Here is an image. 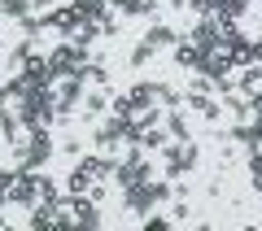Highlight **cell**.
I'll return each instance as SVG.
<instances>
[{"label":"cell","mask_w":262,"mask_h":231,"mask_svg":"<svg viewBox=\"0 0 262 231\" xmlns=\"http://www.w3.org/2000/svg\"><path fill=\"white\" fill-rule=\"evenodd\" d=\"M0 53H5V39H0Z\"/></svg>","instance_id":"cell-34"},{"label":"cell","mask_w":262,"mask_h":231,"mask_svg":"<svg viewBox=\"0 0 262 231\" xmlns=\"http://www.w3.org/2000/svg\"><path fill=\"white\" fill-rule=\"evenodd\" d=\"M110 113H118V118H131V96H127V92H110Z\"/></svg>","instance_id":"cell-27"},{"label":"cell","mask_w":262,"mask_h":231,"mask_svg":"<svg viewBox=\"0 0 262 231\" xmlns=\"http://www.w3.org/2000/svg\"><path fill=\"white\" fill-rule=\"evenodd\" d=\"M236 87H241L245 96H249V92H258V87H262V61L241 65V70H236Z\"/></svg>","instance_id":"cell-17"},{"label":"cell","mask_w":262,"mask_h":231,"mask_svg":"<svg viewBox=\"0 0 262 231\" xmlns=\"http://www.w3.org/2000/svg\"><path fill=\"white\" fill-rule=\"evenodd\" d=\"M44 18V27L53 31V35H61V39H70L79 31V22H83V13H79V5L70 0V5H53L48 13H39Z\"/></svg>","instance_id":"cell-5"},{"label":"cell","mask_w":262,"mask_h":231,"mask_svg":"<svg viewBox=\"0 0 262 231\" xmlns=\"http://www.w3.org/2000/svg\"><path fill=\"white\" fill-rule=\"evenodd\" d=\"M166 131L170 140H192V127H188V109L179 105V109H166Z\"/></svg>","instance_id":"cell-18"},{"label":"cell","mask_w":262,"mask_h":231,"mask_svg":"<svg viewBox=\"0 0 262 231\" xmlns=\"http://www.w3.org/2000/svg\"><path fill=\"white\" fill-rule=\"evenodd\" d=\"M144 39H149L158 53H170V48H175V39H179V31L170 27V22H153V27L144 31Z\"/></svg>","instance_id":"cell-15"},{"label":"cell","mask_w":262,"mask_h":231,"mask_svg":"<svg viewBox=\"0 0 262 231\" xmlns=\"http://www.w3.org/2000/svg\"><path fill=\"white\" fill-rule=\"evenodd\" d=\"M158 179V175H153ZM153 179H140V183H131V188H122V210H131V214H149V210H158V192H153Z\"/></svg>","instance_id":"cell-6"},{"label":"cell","mask_w":262,"mask_h":231,"mask_svg":"<svg viewBox=\"0 0 262 231\" xmlns=\"http://www.w3.org/2000/svg\"><path fill=\"white\" fill-rule=\"evenodd\" d=\"M253 53H258V61H262V35H253Z\"/></svg>","instance_id":"cell-31"},{"label":"cell","mask_w":262,"mask_h":231,"mask_svg":"<svg viewBox=\"0 0 262 231\" xmlns=\"http://www.w3.org/2000/svg\"><path fill=\"white\" fill-rule=\"evenodd\" d=\"M158 5H162V0H149V9H158Z\"/></svg>","instance_id":"cell-33"},{"label":"cell","mask_w":262,"mask_h":231,"mask_svg":"<svg viewBox=\"0 0 262 231\" xmlns=\"http://www.w3.org/2000/svg\"><path fill=\"white\" fill-rule=\"evenodd\" d=\"M13 175H18V170H13V161H9V166H0V201H5V192H9Z\"/></svg>","instance_id":"cell-29"},{"label":"cell","mask_w":262,"mask_h":231,"mask_svg":"<svg viewBox=\"0 0 262 231\" xmlns=\"http://www.w3.org/2000/svg\"><path fill=\"white\" fill-rule=\"evenodd\" d=\"M170 5H175V9H188V5H192V0H170Z\"/></svg>","instance_id":"cell-32"},{"label":"cell","mask_w":262,"mask_h":231,"mask_svg":"<svg viewBox=\"0 0 262 231\" xmlns=\"http://www.w3.org/2000/svg\"><path fill=\"white\" fill-rule=\"evenodd\" d=\"M39 201L35 192V170H18L9 183V192H5V205H18V210H31V205Z\"/></svg>","instance_id":"cell-7"},{"label":"cell","mask_w":262,"mask_h":231,"mask_svg":"<svg viewBox=\"0 0 262 231\" xmlns=\"http://www.w3.org/2000/svg\"><path fill=\"white\" fill-rule=\"evenodd\" d=\"M110 92L114 87H88L83 92V105H79V122L83 127H92V122H101L110 113Z\"/></svg>","instance_id":"cell-8"},{"label":"cell","mask_w":262,"mask_h":231,"mask_svg":"<svg viewBox=\"0 0 262 231\" xmlns=\"http://www.w3.org/2000/svg\"><path fill=\"white\" fill-rule=\"evenodd\" d=\"M184 109L196 113V118H206V122H223V101H214L210 92H188L184 87Z\"/></svg>","instance_id":"cell-9"},{"label":"cell","mask_w":262,"mask_h":231,"mask_svg":"<svg viewBox=\"0 0 262 231\" xmlns=\"http://www.w3.org/2000/svg\"><path fill=\"white\" fill-rule=\"evenodd\" d=\"M57 153V140H53V127H27V135L9 144V161L13 170H44Z\"/></svg>","instance_id":"cell-1"},{"label":"cell","mask_w":262,"mask_h":231,"mask_svg":"<svg viewBox=\"0 0 262 231\" xmlns=\"http://www.w3.org/2000/svg\"><path fill=\"white\" fill-rule=\"evenodd\" d=\"M79 79H83L88 87H110V65H105L101 57H88V65L79 70Z\"/></svg>","instance_id":"cell-16"},{"label":"cell","mask_w":262,"mask_h":231,"mask_svg":"<svg viewBox=\"0 0 262 231\" xmlns=\"http://www.w3.org/2000/svg\"><path fill=\"white\" fill-rule=\"evenodd\" d=\"M127 96H131V118L144 109H158V79H136L127 87Z\"/></svg>","instance_id":"cell-10"},{"label":"cell","mask_w":262,"mask_h":231,"mask_svg":"<svg viewBox=\"0 0 262 231\" xmlns=\"http://www.w3.org/2000/svg\"><path fill=\"white\" fill-rule=\"evenodd\" d=\"M53 5H57V0H31V9H35V13H48Z\"/></svg>","instance_id":"cell-30"},{"label":"cell","mask_w":262,"mask_h":231,"mask_svg":"<svg viewBox=\"0 0 262 231\" xmlns=\"http://www.w3.org/2000/svg\"><path fill=\"white\" fill-rule=\"evenodd\" d=\"M245 166H249V188L262 192V148H249L245 153Z\"/></svg>","instance_id":"cell-23"},{"label":"cell","mask_w":262,"mask_h":231,"mask_svg":"<svg viewBox=\"0 0 262 231\" xmlns=\"http://www.w3.org/2000/svg\"><path fill=\"white\" fill-rule=\"evenodd\" d=\"M75 5H79V13L92 18V22H101L105 13H110V0H75Z\"/></svg>","instance_id":"cell-26"},{"label":"cell","mask_w":262,"mask_h":231,"mask_svg":"<svg viewBox=\"0 0 262 231\" xmlns=\"http://www.w3.org/2000/svg\"><path fill=\"white\" fill-rule=\"evenodd\" d=\"M114 13H122V18H153L158 9H149V0H110Z\"/></svg>","instance_id":"cell-19"},{"label":"cell","mask_w":262,"mask_h":231,"mask_svg":"<svg viewBox=\"0 0 262 231\" xmlns=\"http://www.w3.org/2000/svg\"><path fill=\"white\" fill-rule=\"evenodd\" d=\"M70 39H75L79 48H92L96 39H101V22H92V18H83V22H79V31H75V35H70Z\"/></svg>","instance_id":"cell-21"},{"label":"cell","mask_w":262,"mask_h":231,"mask_svg":"<svg viewBox=\"0 0 262 231\" xmlns=\"http://www.w3.org/2000/svg\"><path fill=\"white\" fill-rule=\"evenodd\" d=\"M57 218H61V201H35L27 210V222L35 231H48V227H57Z\"/></svg>","instance_id":"cell-11"},{"label":"cell","mask_w":262,"mask_h":231,"mask_svg":"<svg viewBox=\"0 0 262 231\" xmlns=\"http://www.w3.org/2000/svg\"><path fill=\"white\" fill-rule=\"evenodd\" d=\"M192 210H188V196H175V210H170V222H188Z\"/></svg>","instance_id":"cell-28"},{"label":"cell","mask_w":262,"mask_h":231,"mask_svg":"<svg viewBox=\"0 0 262 231\" xmlns=\"http://www.w3.org/2000/svg\"><path fill=\"white\" fill-rule=\"evenodd\" d=\"M0 22H5V9H0Z\"/></svg>","instance_id":"cell-35"},{"label":"cell","mask_w":262,"mask_h":231,"mask_svg":"<svg viewBox=\"0 0 262 231\" xmlns=\"http://www.w3.org/2000/svg\"><path fill=\"white\" fill-rule=\"evenodd\" d=\"M57 153H61V157H83L88 153V144H83V135H66V140H57Z\"/></svg>","instance_id":"cell-24"},{"label":"cell","mask_w":262,"mask_h":231,"mask_svg":"<svg viewBox=\"0 0 262 231\" xmlns=\"http://www.w3.org/2000/svg\"><path fill=\"white\" fill-rule=\"evenodd\" d=\"M48 53V70H53V79H66V74H79L88 65V48H79L75 39H57L53 48H44Z\"/></svg>","instance_id":"cell-3"},{"label":"cell","mask_w":262,"mask_h":231,"mask_svg":"<svg viewBox=\"0 0 262 231\" xmlns=\"http://www.w3.org/2000/svg\"><path fill=\"white\" fill-rule=\"evenodd\" d=\"M92 170L83 166V161H75V166H70V175H66V196H88L92 192Z\"/></svg>","instance_id":"cell-14"},{"label":"cell","mask_w":262,"mask_h":231,"mask_svg":"<svg viewBox=\"0 0 262 231\" xmlns=\"http://www.w3.org/2000/svg\"><path fill=\"white\" fill-rule=\"evenodd\" d=\"M188 39H192L196 48H210V44H219V39H223V31H219V18H214V13L196 18V22H192V31H188Z\"/></svg>","instance_id":"cell-13"},{"label":"cell","mask_w":262,"mask_h":231,"mask_svg":"<svg viewBox=\"0 0 262 231\" xmlns=\"http://www.w3.org/2000/svg\"><path fill=\"white\" fill-rule=\"evenodd\" d=\"M153 57H158V48H153L149 39H140V44H131V53H127V65H131V70H140V65H149Z\"/></svg>","instance_id":"cell-20"},{"label":"cell","mask_w":262,"mask_h":231,"mask_svg":"<svg viewBox=\"0 0 262 231\" xmlns=\"http://www.w3.org/2000/svg\"><path fill=\"white\" fill-rule=\"evenodd\" d=\"M0 9H5V22H18V18H27V13H35L31 0H0Z\"/></svg>","instance_id":"cell-25"},{"label":"cell","mask_w":262,"mask_h":231,"mask_svg":"<svg viewBox=\"0 0 262 231\" xmlns=\"http://www.w3.org/2000/svg\"><path fill=\"white\" fill-rule=\"evenodd\" d=\"M158 105L162 109H179V105H184V92H179L175 83H166V79H158Z\"/></svg>","instance_id":"cell-22"},{"label":"cell","mask_w":262,"mask_h":231,"mask_svg":"<svg viewBox=\"0 0 262 231\" xmlns=\"http://www.w3.org/2000/svg\"><path fill=\"white\" fill-rule=\"evenodd\" d=\"M170 61H175L179 70L192 74V70H201V48H196L188 35H179V39H175V48H170Z\"/></svg>","instance_id":"cell-12"},{"label":"cell","mask_w":262,"mask_h":231,"mask_svg":"<svg viewBox=\"0 0 262 231\" xmlns=\"http://www.w3.org/2000/svg\"><path fill=\"white\" fill-rule=\"evenodd\" d=\"M162 175L166 179H188L196 166H201V144L196 140H170L166 148H162Z\"/></svg>","instance_id":"cell-2"},{"label":"cell","mask_w":262,"mask_h":231,"mask_svg":"<svg viewBox=\"0 0 262 231\" xmlns=\"http://www.w3.org/2000/svg\"><path fill=\"white\" fill-rule=\"evenodd\" d=\"M88 83L79 74H66V79H53V101H57V122H70L79 118V105H83Z\"/></svg>","instance_id":"cell-4"}]
</instances>
